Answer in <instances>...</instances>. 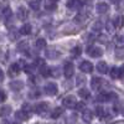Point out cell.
I'll list each match as a JSON object with an SVG mask.
<instances>
[{"instance_id": "6da1fadb", "label": "cell", "mask_w": 124, "mask_h": 124, "mask_svg": "<svg viewBox=\"0 0 124 124\" xmlns=\"http://www.w3.org/2000/svg\"><path fill=\"white\" fill-rule=\"evenodd\" d=\"M86 52L93 57V58H97V57H101L103 55V50L101 47H97V46H88L86 48Z\"/></svg>"}, {"instance_id": "7a4b0ae2", "label": "cell", "mask_w": 124, "mask_h": 124, "mask_svg": "<svg viewBox=\"0 0 124 124\" xmlns=\"http://www.w3.org/2000/svg\"><path fill=\"white\" fill-rule=\"evenodd\" d=\"M63 73H65L66 78H71L72 76H73L75 67H73V65H72V62H70V61L65 62V65H63Z\"/></svg>"}, {"instance_id": "3957f363", "label": "cell", "mask_w": 124, "mask_h": 124, "mask_svg": "<svg viewBox=\"0 0 124 124\" xmlns=\"http://www.w3.org/2000/svg\"><path fill=\"white\" fill-rule=\"evenodd\" d=\"M61 56V52L57 50V48H55V47H47V50H46V57L47 58H50V60H56V58H58Z\"/></svg>"}, {"instance_id": "277c9868", "label": "cell", "mask_w": 124, "mask_h": 124, "mask_svg": "<svg viewBox=\"0 0 124 124\" xmlns=\"http://www.w3.org/2000/svg\"><path fill=\"white\" fill-rule=\"evenodd\" d=\"M58 88H57V85L54 83V82H48V83H46L45 86V92L47 93L48 96H55L57 93Z\"/></svg>"}, {"instance_id": "5b68a950", "label": "cell", "mask_w": 124, "mask_h": 124, "mask_svg": "<svg viewBox=\"0 0 124 124\" xmlns=\"http://www.w3.org/2000/svg\"><path fill=\"white\" fill-rule=\"evenodd\" d=\"M76 103H77V101H76L75 96H67L66 98H63V101H62V104L67 108H75Z\"/></svg>"}, {"instance_id": "8992f818", "label": "cell", "mask_w": 124, "mask_h": 124, "mask_svg": "<svg viewBox=\"0 0 124 124\" xmlns=\"http://www.w3.org/2000/svg\"><path fill=\"white\" fill-rule=\"evenodd\" d=\"M79 70L82 72H85V73H91V72L93 71L92 62H89V61H82L81 65H79Z\"/></svg>"}, {"instance_id": "52a82bcc", "label": "cell", "mask_w": 124, "mask_h": 124, "mask_svg": "<svg viewBox=\"0 0 124 124\" xmlns=\"http://www.w3.org/2000/svg\"><path fill=\"white\" fill-rule=\"evenodd\" d=\"M47 109H48V103H45V102L39 103V104H36L35 108H34V110L37 113V114H45V113L47 112Z\"/></svg>"}, {"instance_id": "ba28073f", "label": "cell", "mask_w": 124, "mask_h": 124, "mask_svg": "<svg viewBox=\"0 0 124 124\" xmlns=\"http://www.w3.org/2000/svg\"><path fill=\"white\" fill-rule=\"evenodd\" d=\"M20 70H21V66H20L19 63H13L11 66L9 67L8 73H9V76H10V77H15V76H17V75H19Z\"/></svg>"}, {"instance_id": "9c48e42d", "label": "cell", "mask_w": 124, "mask_h": 124, "mask_svg": "<svg viewBox=\"0 0 124 124\" xmlns=\"http://www.w3.org/2000/svg\"><path fill=\"white\" fill-rule=\"evenodd\" d=\"M66 5L68 9H81L83 3H82V0H68Z\"/></svg>"}, {"instance_id": "30bf717a", "label": "cell", "mask_w": 124, "mask_h": 124, "mask_svg": "<svg viewBox=\"0 0 124 124\" xmlns=\"http://www.w3.org/2000/svg\"><path fill=\"white\" fill-rule=\"evenodd\" d=\"M10 88H11L13 91L17 92V91H21L24 88V82L23 81H13V82H10Z\"/></svg>"}, {"instance_id": "8fae6325", "label": "cell", "mask_w": 124, "mask_h": 124, "mask_svg": "<svg viewBox=\"0 0 124 124\" xmlns=\"http://www.w3.org/2000/svg\"><path fill=\"white\" fill-rule=\"evenodd\" d=\"M17 17H19V20H26L27 19V16H29V13H27V9L25 8V6H20L19 9H17Z\"/></svg>"}, {"instance_id": "7c38bea8", "label": "cell", "mask_w": 124, "mask_h": 124, "mask_svg": "<svg viewBox=\"0 0 124 124\" xmlns=\"http://www.w3.org/2000/svg\"><path fill=\"white\" fill-rule=\"evenodd\" d=\"M96 10H97L98 14H106L109 10V5L107 3H98L96 5Z\"/></svg>"}, {"instance_id": "4fadbf2b", "label": "cell", "mask_w": 124, "mask_h": 124, "mask_svg": "<svg viewBox=\"0 0 124 124\" xmlns=\"http://www.w3.org/2000/svg\"><path fill=\"white\" fill-rule=\"evenodd\" d=\"M82 119H83L86 123H91L93 119V113L91 109H83L82 112Z\"/></svg>"}, {"instance_id": "5bb4252c", "label": "cell", "mask_w": 124, "mask_h": 124, "mask_svg": "<svg viewBox=\"0 0 124 124\" xmlns=\"http://www.w3.org/2000/svg\"><path fill=\"white\" fill-rule=\"evenodd\" d=\"M113 25H114V27H117V29H122L123 25H124V17L122 15H117L114 17V20H113Z\"/></svg>"}, {"instance_id": "9a60e30c", "label": "cell", "mask_w": 124, "mask_h": 124, "mask_svg": "<svg viewBox=\"0 0 124 124\" xmlns=\"http://www.w3.org/2000/svg\"><path fill=\"white\" fill-rule=\"evenodd\" d=\"M102 83H103V81L99 77H93L92 81H91V86H92L93 89H99L101 86H102Z\"/></svg>"}, {"instance_id": "2e32d148", "label": "cell", "mask_w": 124, "mask_h": 124, "mask_svg": "<svg viewBox=\"0 0 124 124\" xmlns=\"http://www.w3.org/2000/svg\"><path fill=\"white\" fill-rule=\"evenodd\" d=\"M97 71L99 72V73H107V71H108L107 62H104V61L98 62V63H97Z\"/></svg>"}, {"instance_id": "e0dca14e", "label": "cell", "mask_w": 124, "mask_h": 124, "mask_svg": "<svg viewBox=\"0 0 124 124\" xmlns=\"http://www.w3.org/2000/svg\"><path fill=\"white\" fill-rule=\"evenodd\" d=\"M31 31H32V26L30 24H24L20 27V34H23V35H30Z\"/></svg>"}, {"instance_id": "ac0fdd59", "label": "cell", "mask_w": 124, "mask_h": 124, "mask_svg": "<svg viewBox=\"0 0 124 124\" xmlns=\"http://www.w3.org/2000/svg\"><path fill=\"white\" fill-rule=\"evenodd\" d=\"M45 8H46V10H48V11H54V10H56V8H57V3L55 1V0H47V1L45 3Z\"/></svg>"}, {"instance_id": "d6986e66", "label": "cell", "mask_w": 124, "mask_h": 124, "mask_svg": "<svg viewBox=\"0 0 124 124\" xmlns=\"http://www.w3.org/2000/svg\"><path fill=\"white\" fill-rule=\"evenodd\" d=\"M11 112H13L11 106H3L1 109H0V116L1 117H8V116H10Z\"/></svg>"}, {"instance_id": "ffe728a7", "label": "cell", "mask_w": 124, "mask_h": 124, "mask_svg": "<svg viewBox=\"0 0 124 124\" xmlns=\"http://www.w3.org/2000/svg\"><path fill=\"white\" fill-rule=\"evenodd\" d=\"M29 50V42L27 41H21V42L17 44V51L20 52H25V51Z\"/></svg>"}, {"instance_id": "44dd1931", "label": "cell", "mask_w": 124, "mask_h": 124, "mask_svg": "<svg viewBox=\"0 0 124 124\" xmlns=\"http://www.w3.org/2000/svg\"><path fill=\"white\" fill-rule=\"evenodd\" d=\"M78 96L82 97V98H85V99H88L91 97V92L87 89V88H81L78 91Z\"/></svg>"}, {"instance_id": "7402d4cb", "label": "cell", "mask_w": 124, "mask_h": 124, "mask_svg": "<svg viewBox=\"0 0 124 124\" xmlns=\"http://www.w3.org/2000/svg\"><path fill=\"white\" fill-rule=\"evenodd\" d=\"M62 113H63V108L62 107H57V108H55L54 110H52V113H51V117H52L54 119H57Z\"/></svg>"}, {"instance_id": "603a6c76", "label": "cell", "mask_w": 124, "mask_h": 124, "mask_svg": "<svg viewBox=\"0 0 124 124\" xmlns=\"http://www.w3.org/2000/svg\"><path fill=\"white\" fill-rule=\"evenodd\" d=\"M40 73L44 77H50V75H51V68L47 67L46 65H44L42 67H40Z\"/></svg>"}, {"instance_id": "cb8c5ba5", "label": "cell", "mask_w": 124, "mask_h": 124, "mask_svg": "<svg viewBox=\"0 0 124 124\" xmlns=\"http://www.w3.org/2000/svg\"><path fill=\"white\" fill-rule=\"evenodd\" d=\"M27 118H29V114H27V113H25L23 109L16 112V119L17 120H26Z\"/></svg>"}, {"instance_id": "d4e9b609", "label": "cell", "mask_w": 124, "mask_h": 124, "mask_svg": "<svg viewBox=\"0 0 124 124\" xmlns=\"http://www.w3.org/2000/svg\"><path fill=\"white\" fill-rule=\"evenodd\" d=\"M51 77H55V78H58L61 76V70L60 67H52L51 68Z\"/></svg>"}, {"instance_id": "484cf974", "label": "cell", "mask_w": 124, "mask_h": 124, "mask_svg": "<svg viewBox=\"0 0 124 124\" xmlns=\"http://www.w3.org/2000/svg\"><path fill=\"white\" fill-rule=\"evenodd\" d=\"M29 5H30V8L32 9V10H39V9H40V3H39V0H30V1H29Z\"/></svg>"}, {"instance_id": "4316f807", "label": "cell", "mask_w": 124, "mask_h": 124, "mask_svg": "<svg viewBox=\"0 0 124 124\" xmlns=\"http://www.w3.org/2000/svg\"><path fill=\"white\" fill-rule=\"evenodd\" d=\"M110 77H112L113 79H117V78H119V68H117V67H113V68L110 70Z\"/></svg>"}, {"instance_id": "83f0119b", "label": "cell", "mask_w": 124, "mask_h": 124, "mask_svg": "<svg viewBox=\"0 0 124 124\" xmlns=\"http://www.w3.org/2000/svg\"><path fill=\"white\" fill-rule=\"evenodd\" d=\"M46 46V40L45 39H37L36 40V48H44Z\"/></svg>"}, {"instance_id": "f1b7e54d", "label": "cell", "mask_w": 124, "mask_h": 124, "mask_svg": "<svg viewBox=\"0 0 124 124\" xmlns=\"http://www.w3.org/2000/svg\"><path fill=\"white\" fill-rule=\"evenodd\" d=\"M102 27H103V24H102V21H96L94 24H93V26H92V29L94 30V31H101L102 30Z\"/></svg>"}, {"instance_id": "f546056e", "label": "cell", "mask_w": 124, "mask_h": 124, "mask_svg": "<svg viewBox=\"0 0 124 124\" xmlns=\"http://www.w3.org/2000/svg\"><path fill=\"white\" fill-rule=\"evenodd\" d=\"M23 110H24L25 113H27V114H30V113L34 110V108L31 107L30 104H27V103H25V104H23Z\"/></svg>"}, {"instance_id": "4dcf8cb0", "label": "cell", "mask_w": 124, "mask_h": 124, "mask_svg": "<svg viewBox=\"0 0 124 124\" xmlns=\"http://www.w3.org/2000/svg\"><path fill=\"white\" fill-rule=\"evenodd\" d=\"M76 120H77V116H76V114H71V116L66 119V123H67V124H73Z\"/></svg>"}, {"instance_id": "1f68e13d", "label": "cell", "mask_w": 124, "mask_h": 124, "mask_svg": "<svg viewBox=\"0 0 124 124\" xmlns=\"http://www.w3.org/2000/svg\"><path fill=\"white\" fill-rule=\"evenodd\" d=\"M96 114H97L98 117H102V118H103V116H104V109H103L101 106H97V107H96Z\"/></svg>"}, {"instance_id": "d6a6232c", "label": "cell", "mask_w": 124, "mask_h": 124, "mask_svg": "<svg viewBox=\"0 0 124 124\" xmlns=\"http://www.w3.org/2000/svg\"><path fill=\"white\" fill-rule=\"evenodd\" d=\"M81 52H82V50H81L79 46H76L73 50H72V55H73L75 57H78V56L81 55Z\"/></svg>"}, {"instance_id": "836d02e7", "label": "cell", "mask_w": 124, "mask_h": 124, "mask_svg": "<svg viewBox=\"0 0 124 124\" xmlns=\"http://www.w3.org/2000/svg\"><path fill=\"white\" fill-rule=\"evenodd\" d=\"M116 58L117 60H123L124 58V50H117L116 51Z\"/></svg>"}, {"instance_id": "e575fe53", "label": "cell", "mask_w": 124, "mask_h": 124, "mask_svg": "<svg viewBox=\"0 0 124 124\" xmlns=\"http://www.w3.org/2000/svg\"><path fill=\"white\" fill-rule=\"evenodd\" d=\"M4 16H5L6 19L11 17V9H10L9 6H6V8L4 9Z\"/></svg>"}, {"instance_id": "d590c367", "label": "cell", "mask_w": 124, "mask_h": 124, "mask_svg": "<svg viewBox=\"0 0 124 124\" xmlns=\"http://www.w3.org/2000/svg\"><path fill=\"white\" fill-rule=\"evenodd\" d=\"M87 14H83V13H79L78 15H77V17H76V21H78V23H81V21H83V20L87 17L86 16Z\"/></svg>"}, {"instance_id": "8d00e7d4", "label": "cell", "mask_w": 124, "mask_h": 124, "mask_svg": "<svg viewBox=\"0 0 124 124\" xmlns=\"http://www.w3.org/2000/svg\"><path fill=\"white\" fill-rule=\"evenodd\" d=\"M75 108H76L77 110L85 109V103H83V102H77V103H76V106H75Z\"/></svg>"}, {"instance_id": "74e56055", "label": "cell", "mask_w": 124, "mask_h": 124, "mask_svg": "<svg viewBox=\"0 0 124 124\" xmlns=\"http://www.w3.org/2000/svg\"><path fill=\"white\" fill-rule=\"evenodd\" d=\"M30 97H31V98H36V97H40V92H39V89H35L34 92H31V93H30Z\"/></svg>"}, {"instance_id": "f35d334b", "label": "cell", "mask_w": 124, "mask_h": 124, "mask_svg": "<svg viewBox=\"0 0 124 124\" xmlns=\"http://www.w3.org/2000/svg\"><path fill=\"white\" fill-rule=\"evenodd\" d=\"M5 99H6V94H5V92H4L3 89H0V103L4 102Z\"/></svg>"}, {"instance_id": "ab89813d", "label": "cell", "mask_w": 124, "mask_h": 124, "mask_svg": "<svg viewBox=\"0 0 124 124\" xmlns=\"http://www.w3.org/2000/svg\"><path fill=\"white\" fill-rule=\"evenodd\" d=\"M116 41L118 44H124V35H119L116 37Z\"/></svg>"}, {"instance_id": "60d3db41", "label": "cell", "mask_w": 124, "mask_h": 124, "mask_svg": "<svg viewBox=\"0 0 124 124\" xmlns=\"http://www.w3.org/2000/svg\"><path fill=\"white\" fill-rule=\"evenodd\" d=\"M83 82H85V78H83V77H81V76H78V77H77V86L82 85Z\"/></svg>"}, {"instance_id": "b9f144b4", "label": "cell", "mask_w": 124, "mask_h": 124, "mask_svg": "<svg viewBox=\"0 0 124 124\" xmlns=\"http://www.w3.org/2000/svg\"><path fill=\"white\" fill-rule=\"evenodd\" d=\"M124 77V65L119 68V78H123Z\"/></svg>"}, {"instance_id": "7bdbcfd3", "label": "cell", "mask_w": 124, "mask_h": 124, "mask_svg": "<svg viewBox=\"0 0 124 124\" xmlns=\"http://www.w3.org/2000/svg\"><path fill=\"white\" fill-rule=\"evenodd\" d=\"M4 81V73H3V70L0 68V82Z\"/></svg>"}, {"instance_id": "ee69618b", "label": "cell", "mask_w": 124, "mask_h": 124, "mask_svg": "<svg viewBox=\"0 0 124 124\" xmlns=\"http://www.w3.org/2000/svg\"><path fill=\"white\" fill-rule=\"evenodd\" d=\"M114 124H124V120H120V122H117V123H114Z\"/></svg>"}, {"instance_id": "f6af8a7d", "label": "cell", "mask_w": 124, "mask_h": 124, "mask_svg": "<svg viewBox=\"0 0 124 124\" xmlns=\"http://www.w3.org/2000/svg\"><path fill=\"white\" fill-rule=\"evenodd\" d=\"M110 1H112V3H118L119 0H110Z\"/></svg>"}, {"instance_id": "bcb514c9", "label": "cell", "mask_w": 124, "mask_h": 124, "mask_svg": "<svg viewBox=\"0 0 124 124\" xmlns=\"http://www.w3.org/2000/svg\"><path fill=\"white\" fill-rule=\"evenodd\" d=\"M123 114H124V109H123Z\"/></svg>"}, {"instance_id": "7dc6e473", "label": "cell", "mask_w": 124, "mask_h": 124, "mask_svg": "<svg viewBox=\"0 0 124 124\" xmlns=\"http://www.w3.org/2000/svg\"><path fill=\"white\" fill-rule=\"evenodd\" d=\"M55 1H57V0H55Z\"/></svg>"}]
</instances>
